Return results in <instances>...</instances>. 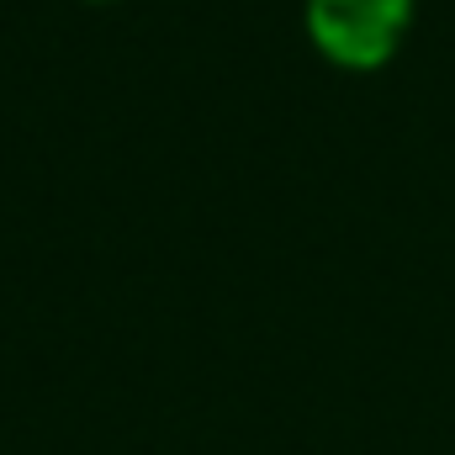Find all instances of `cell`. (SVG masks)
I'll return each mask as SVG.
<instances>
[{"mask_svg": "<svg viewBox=\"0 0 455 455\" xmlns=\"http://www.w3.org/2000/svg\"><path fill=\"white\" fill-rule=\"evenodd\" d=\"M408 11L413 0H307V32L334 64L376 69L397 48Z\"/></svg>", "mask_w": 455, "mask_h": 455, "instance_id": "cell-1", "label": "cell"}]
</instances>
